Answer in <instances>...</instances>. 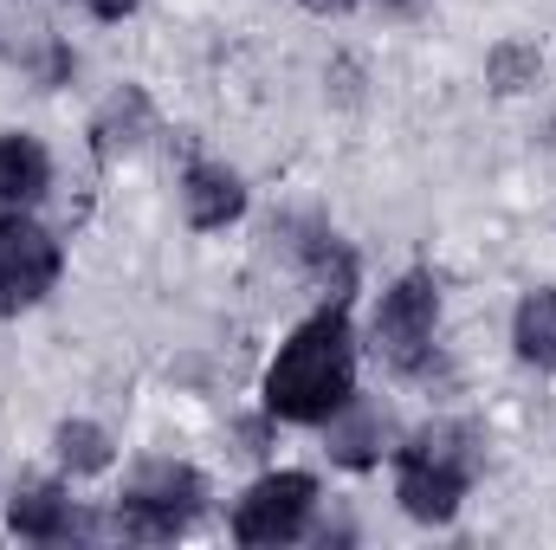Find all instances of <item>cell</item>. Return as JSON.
<instances>
[{"mask_svg":"<svg viewBox=\"0 0 556 550\" xmlns=\"http://www.w3.org/2000/svg\"><path fill=\"white\" fill-rule=\"evenodd\" d=\"M350 402H356V337L343 304H330L285 337V350L266 370V409L278 421L317 427V421H337Z\"/></svg>","mask_w":556,"mask_h":550,"instance_id":"cell-1","label":"cell"},{"mask_svg":"<svg viewBox=\"0 0 556 550\" xmlns=\"http://www.w3.org/2000/svg\"><path fill=\"white\" fill-rule=\"evenodd\" d=\"M472 479H479V440H472V427H453V421L420 427L415 440L395 453V499L420 525H446L459 512V499L472 492Z\"/></svg>","mask_w":556,"mask_h":550,"instance_id":"cell-2","label":"cell"},{"mask_svg":"<svg viewBox=\"0 0 556 550\" xmlns=\"http://www.w3.org/2000/svg\"><path fill=\"white\" fill-rule=\"evenodd\" d=\"M433 330H440V285L433 273H402L382 304H376V324H369V350L395 370V376H415L433 357Z\"/></svg>","mask_w":556,"mask_h":550,"instance_id":"cell-3","label":"cell"},{"mask_svg":"<svg viewBox=\"0 0 556 550\" xmlns=\"http://www.w3.org/2000/svg\"><path fill=\"white\" fill-rule=\"evenodd\" d=\"M207 505V479L194 466H142L137 479L124 486V505H117V532L142 538V545H162V538H181Z\"/></svg>","mask_w":556,"mask_h":550,"instance_id":"cell-4","label":"cell"},{"mask_svg":"<svg viewBox=\"0 0 556 550\" xmlns=\"http://www.w3.org/2000/svg\"><path fill=\"white\" fill-rule=\"evenodd\" d=\"M59 273H65L59 240L26 214H0V317L33 311L59 285Z\"/></svg>","mask_w":556,"mask_h":550,"instance_id":"cell-5","label":"cell"},{"mask_svg":"<svg viewBox=\"0 0 556 550\" xmlns=\"http://www.w3.org/2000/svg\"><path fill=\"white\" fill-rule=\"evenodd\" d=\"M311 512H317V479L311 473H266L233 505V538L240 545H291V538H304Z\"/></svg>","mask_w":556,"mask_h":550,"instance_id":"cell-6","label":"cell"},{"mask_svg":"<svg viewBox=\"0 0 556 550\" xmlns=\"http://www.w3.org/2000/svg\"><path fill=\"white\" fill-rule=\"evenodd\" d=\"M181 208H188V227L214 234V227H227V221L247 214V188H240L233 168H220V162H194V168L181 175Z\"/></svg>","mask_w":556,"mask_h":550,"instance_id":"cell-7","label":"cell"},{"mask_svg":"<svg viewBox=\"0 0 556 550\" xmlns=\"http://www.w3.org/2000/svg\"><path fill=\"white\" fill-rule=\"evenodd\" d=\"M7 525H13V538H26V545H59V538H72L85 518H78V505H72L59 486H20L13 505H7Z\"/></svg>","mask_w":556,"mask_h":550,"instance_id":"cell-8","label":"cell"},{"mask_svg":"<svg viewBox=\"0 0 556 550\" xmlns=\"http://www.w3.org/2000/svg\"><path fill=\"white\" fill-rule=\"evenodd\" d=\"M52 188V155L33 137H0V208L20 214Z\"/></svg>","mask_w":556,"mask_h":550,"instance_id":"cell-9","label":"cell"},{"mask_svg":"<svg viewBox=\"0 0 556 550\" xmlns=\"http://www.w3.org/2000/svg\"><path fill=\"white\" fill-rule=\"evenodd\" d=\"M511 343H518V363L556 370V285L525 291V304H518V317H511Z\"/></svg>","mask_w":556,"mask_h":550,"instance_id":"cell-10","label":"cell"},{"mask_svg":"<svg viewBox=\"0 0 556 550\" xmlns=\"http://www.w3.org/2000/svg\"><path fill=\"white\" fill-rule=\"evenodd\" d=\"M59 460H65V473H104L111 466V434L98 421H65L59 427Z\"/></svg>","mask_w":556,"mask_h":550,"instance_id":"cell-11","label":"cell"},{"mask_svg":"<svg viewBox=\"0 0 556 550\" xmlns=\"http://www.w3.org/2000/svg\"><path fill=\"white\" fill-rule=\"evenodd\" d=\"M485 72H492V85L498 91H525V85H538V72H544V52L538 46H498L492 59H485Z\"/></svg>","mask_w":556,"mask_h":550,"instance_id":"cell-12","label":"cell"},{"mask_svg":"<svg viewBox=\"0 0 556 550\" xmlns=\"http://www.w3.org/2000/svg\"><path fill=\"white\" fill-rule=\"evenodd\" d=\"M85 7H91L98 20H130V13H137L142 0H85Z\"/></svg>","mask_w":556,"mask_h":550,"instance_id":"cell-13","label":"cell"},{"mask_svg":"<svg viewBox=\"0 0 556 550\" xmlns=\"http://www.w3.org/2000/svg\"><path fill=\"white\" fill-rule=\"evenodd\" d=\"M311 13H350V7H363V0H304Z\"/></svg>","mask_w":556,"mask_h":550,"instance_id":"cell-14","label":"cell"},{"mask_svg":"<svg viewBox=\"0 0 556 550\" xmlns=\"http://www.w3.org/2000/svg\"><path fill=\"white\" fill-rule=\"evenodd\" d=\"M395 7H415V0H395Z\"/></svg>","mask_w":556,"mask_h":550,"instance_id":"cell-15","label":"cell"}]
</instances>
